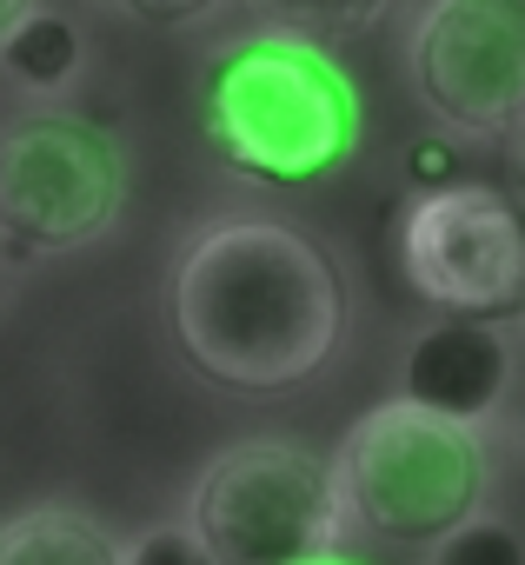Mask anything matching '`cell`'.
<instances>
[{
  "label": "cell",
  "instance_id": "obj_1",
  "mask_svg": "<svg viewBox=\"0 0 525 565\" xmlns=\"http://www.w3.org/2000/svg\"><path fill=\"white\" fill-rule=\"evenodd\" d=\"M167 313L200 380L267 399L307 386L340 353L346 279L287 220H219L180 246Z\"/></svg>",
  "mask_w": 525,
  "mask_h": 565
},
{
  "label": "cell",
  "instance_id": "obj_2",
  "mask_svg": "<svg viewBox=\"0 0 525 565\" xmlns=\"http://www.w3.org/2000/svg\"><path fill=\"white\" fill-rule=\"evenodd\" d=\"M200 134L246 186L307 193L353 167L366 140V100L326 41L267 21L206 54Z\"/></svg>",
  "mask_w": 525,
  "mask_h": 565
},
{
  "label": "cell",
  "instance_id": "obj_3",
  "mask_svg": "<svg viewBox=\"0 0 525 565\" xmlns=\"http://www.w3.org/2000/svg\"><path fill=\"white\" fill-rule=\"evenodd\" d=\"M333 486L353 532L379 545H432L459 519L485 512L492 452L479 426H452L413 399H379L340 439Z\"/></svg>",
  "mask_w": 525,
  "mask_h": 565
},
{
  "label": "cell",
  "instance_id": "obj_4",
  "mask_svg": "<svg viewBox=\"0 0 525 565\" xmlns=\"http://www.w3.org/2000/svg\"><path fill=\"white\" fill-rule=\"evenodd\" d=\"M127 147L114 127L34 107L0 120V246L21 259L81 253L127 213Z\"/></svg>",
  "mask_w": 525,
  "mask_h": 565
},
{
  "label": "cell",
  "instance_id": "obj_5",
  "mask_svg": "<svg viewBox=\"0 0 525 565\" xmlns=\"http://www.w3.org/2000/svg\"><path fill=\"white\" fill-rule=\"evenodd\" d=\"M186 525L219 565L313 558L346 532L333 459L307 452L300 439H233L200 466L186 492Z\"/></svg>",
  "mask_w": 525,
  "mask_h": 565
},
{
  "label": "cell",
  "instance_id": "obj_6",
  "mask_svg": "<svg viewBox=\"0 0 525 565\" xmlns=\"http://www.w3.org/2000/svg\"><path fill=\"white\" fill-rule=\"evenodd\" d=\"M399 273L426 307L459 320L525 313V206L485 180L413 193L399 220Z\"/></svg>",
  "mask_w": 525,
  "mask_h": 565
},
{
  "label": "cell",
  "instance_id": "obj_7",
  "mask_svg": "<svg viewBox=\"0 0 525 565\" xmlns=\"http://www.w3.org/2000/svg\"><path fill=\"white\" fill-rule=\"evenodd\" d=\"M406 74L419 107L465 140H512L525 120V0H426Z\"/></svg>",
  "mask_w": 525,
  "mask_h": 565
},
{
  "label": "cell",
  "instance_id": "obj_8",
  "mask_svg": "<svg viewBox=\"0 0 525 565\" xmlns=\"http://www.w3.org/2000/svg\"><path fill=\"white\" fill-rule=\"evenodd\" d=\"M512 380H518V360L499 320L439 313L406 340V360H399V399L452 426H485L512 399Z\"/></svg>",
  "mask_w": 525,
  "mask_h": 565
},
{
  "label": "cell",
  "instance_id": "obj_9",
  "mask_svg": "<svg viewBox=\"0 0 525 565\" xmlns=\"http://www.w3.org/2000/svg\"><path fill=\"white\" fill-rule=\"evenodd\" d=\"M0 565H120V539L67 499H41L0 525Z\"/></svg>",
  "mask_w": 525,
  "mask_h": 565
},
{
  "label": "cell",
  "instance_id": "obj_10",
  "mask_svg": "<svg viewBox=\"0 0 525 565\" xmlns=\"http://www.w3.org/2000/svg\"><path fill=\"white\" fill-rule=\"evenodd\" d=\"M0 74H8L21 94L47 100V94H67L81 74H87V28L61 8H34L14 21V34L0 41Z\"/></svg>",
  "mask_w": 525,
  "mask_h": 565
},
{
  "label": "cell",
  "instance_id": "obj_11",
  "mask_svg": "<svg viewBox=\"0 0 525 565\" xmlns=\"http://www.w3.org/2000/svg\"><path fill=\"white\" fill-rule=\"evenodd\" d=\"M274 28H293V34H313V41H346V34H366L386 21L393 0H253Z\"/></svg>",
  "mask_w": 525,
  "mask_h": 565
},
{
  "label": "cell",
  "instance_id": "obj_12",
  "mask_svg": "<svg viewBox=\"0 0 525 565\" xmlns=\"http://www.w3.org/2000/svg\"><path fill=\"white\" fill-rule=\"evenodd\" d=\"M426 565H525V539H518L505 519L472 512V519H459L446 539L426 545Z\"/></svg>",
  "mask_w": 525,
  "mask_h": 565
},
{
  "label": "cell",
  "instance_id": "obj_13",
  "mask_svg": "<svg viewBox=\"0 0 525 565\" xmlns=\"http://www.w3.org/2000/svg\"><path fill=\"white\" fill-rule=\"evenodd\" d=\"M120 565H219L200 539H193V525L180 519V525H147V532H133L127 545H120Z\"/></svg>",
  "mask_w": 525,
  "mask_h": 565
},
{
  "label": "cell",
  "instance_id": "obj_14",
  "mask_svg": "<svg viewBox=\"0 0 525 565\" xmlns=\"http://www.w3.org/2000/svg\"><path fill=\"white\" fill-rule=\"evenodd\" d=\"M452 180H459V147H452L446 134L413 140V153H406V186H413V193H432V186H452Z\"/></svg>",
  "mask_w": 525,
  "mask_h": 565
},
{
  "label": "cell",
  "instance_id": "obj_15",
  "mask_svg": "<svg viewBox=\"0 0 525 565\" xmlns=\"http://www.w3.org/2000/svg\"><path fill=\"white\" fill-rule=\"evenodd\" d=\"M114 8L133 14V21H147V28H193V21L219 14L226 0H114Z\"/></svg>",
  "mask_w": 525,
  "mask_h": 565
},
{
  "label": "cell",
  "instance_id": "obj_16",
  "mask_svg": "<svg viewBox=\"0 0 525 565\" xmlns=\"http://www.w3.org/2000/svg\"><path fill=\"white\" fill-rule=\"evenodd\" d=\"M34 8H41V0H0V41H8V34H14V21H21V14H34Z\"/></svg>",
  "mask_w": 525,
  "mask_h": 565
},
{
  "label": "cell",
  "instance_id": "obj_17",
  "mask_svg": "<svg viewBox=\"0 0 525 565\" xmlns=\"http://www.w3.org/2000/svg\"><path fill=\"white\" fill-rule=\"evenodd\" d=\"M293 565H366L360 552H346V545H326V552H313V558H293Z\"/></svg>",
  "mask_w": 525,
  "mask_h": 565
},
{
  "label": "cell",
  "instance_id": "obj_18",
  "mask_svg": "<svg viewBox=\"0 0 525 565\" xmlns=\"http://www.w3.org/2000/svg\"><path fill=\"white\" fill-rule=\"evenodd\" d=\"M512 167H518V180H525V120H518V134H512Z\"/></svg>",
  "mask_w": 525,
  "mask_h": 565
}]
</instances>
